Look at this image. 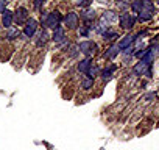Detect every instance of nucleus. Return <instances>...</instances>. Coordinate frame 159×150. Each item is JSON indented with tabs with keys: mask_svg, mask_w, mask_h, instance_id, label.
<instances>
[{
	"mask_svg": "<svg viewBox=\"0 0 159 150\" xmlns=\"http://www.w3.org/2000/svg\"><path fill=\"white\" fill-rule=\"evenodd\" d=\"M59 22H61V14L58 11H53V13H44L42 14V24L48 28H58L59 27Z\"/></svg>",
	"mask_w": 159,
	"mask_h": 150,
	"instance_id": "1",
	"label": "nucleus"
},
{
	"mask_svg": "<svg viewBox=\"0 0 159 150\" xmlns=\"http://www.w3.org/2000/svg\"><path fill=\"white\" fill-rule=\"evenodd\" d=\"M78 49H80V52H81L83 55H86L89 58L91 55H94V52L97 49V44L92 42V41H83V42H80Z\"/></svg>",
	"mask_w": 159,
	"mask_h": 150,
	"instance_id": "2",
	"label": "nucleus"
},
{
	"mask_svg": "<svg viewBox=\"0 0 159 150\" xmlns=\"http://www.w3.org/2000/svg\"><path fill=\"white\" fill-rule=\"evenodd\" d=\"M14 21H16L17 25L27 24V21H28V11H27V8H24V7L17 8V11L14 13Z\"/></svg>",
	"mask_w": 159,
	"mask_h": 150,
	"instance_id": "3",
	"label": "nucleus"
},
{
	"mask_svg": "<svg viewBox=\"0 0 159 150\" xmlns=\"http://www.w3.org/2000/svg\"><path fill=\"white\" fill-rule=\"evenodd\" d=\"M134 73L136 75H148V77H151V69H150V64H147V63H143L142 59H140V63H137L136 66H134Z\"/></svg>",
	"mask_w": 159,
	"mask_h": 150,
	"instance_id": "4",
	"label": "nucleus"
},
{
	"mask_svg": "<svg viewBox=\"0 0 159 150\" xmlns=\"http://www.w3.org/2000/svg\"><path fill=\"white\" fill-rule=\"evenodd\" d=\"M134 22H136V19H134V17H133L129 13H123V14H120V25H122L125 30H129V28H133Z\"/></svg>",
	"mask_w": 159,
	"mask_h": 150,
	"instance_id": "5",
	"label": "nucleus"
},
{
	"mask_svg": "<svg viewBox=\"0 0 159 150\" xmlns=\"http://www.w3.org/2000/svg\"><path fill=\"white\" fill-rule=\"evenodd\" d=\"M36 28H38V22L34 19H28L27 24H25V28H24V35L27 38H31L36 33Z\"/></svg>",
	"mask_w": 159,
	"mask_h": 150,
	"instance_id": "6",
	"label": "nucleus"
},
{
	"mask_svg": "<svg viewBox=\"0 0 159 150\" xmlns=\"http://www.w3.org/2000/svg\"><path fill=\"white\" fill-rule=\"evenodd\" d=\"M64 22H66L67 28L75 30V28L78 27V14H76V13H69V14L64 17Z\"/></svg>",
	"mask_w": 159,
	"mask_h": 150,
	"instance_id": "7",
	"label": "nucleus"
},
{
	"mask_svg": "<svg viewBox=\"0 0 159 150\" xmlns=\"http://www.w3.org/2000/svg\"><path fill=\"white\" fill-rule=\"evenodd\" d=\"M13 21H14V14H13L11 11L5 10L3 17H2V24H3V27H5V28H10V27L13 25Z\"/></svg>",
	"mask_w": 159,
	"mask_h": 150,
	"instance_id": "8",
	"label": "nucleus"
},
{
	"mask_svg": "<svg viewBox=\"0 0 159 150\" xmlns=\"http://www.w3.org/2000/svg\"><path fill=\"white\" fill-rule=\"evenodd\" d=\"M134 39H136V36L134 35H126V36H123V39L119 42V47H120V50H123V49H128L133 42H134Z\"/></svg>",
	"mask_w": 159,
	"mask_h": 150,
	"instance_id": "9",
	"label": "nucleus"
},
{
	"mask_svg": "<svg viewBox=\"0 0 159 150\" xmlns=\"http://www.w3.org/2000/svg\"><path fill=\"white\" fill-rule=\"evenodd\" d=\"M102 21H103V24H105V25L112 24V22H116V21H117V14H116V13H112V11H106V13H103Z\"/></svg>",
	"mask_w": 159,
	"mask_h": 150,
	"instance_id": "10",
	"label": "nucleus"
},
{
	"mask_svg": "<svg viewBox=\"0 0 159 150\" xmlns=\"http://www.w3.org/2000/svg\"><path fill=\"white\" fill-rule=\"evenodd\" d=\"M52 39H53L55 42H62V41H64V30H62L61 27L55 28V30H53V35H52Z\"/></svg>",
	"mask_w": 159,
	"mask_h": 150,
	"instance_id": "11",
	"label": "nucleus"
},
{
	"mask_svg": "<svg viewBox=\"0 0 159 150\" xmlns=\"http://www.w3.org/2000/svg\"><path fill=\"white\" fill-rule=\"evenodd\" d=\"M119 52H120L119 44H114V45H111V47H109V50L105 53V56H106V58H109V59H112V58H116V56L119 55Z\"/></svg>",
	"mask_w": 159,
	"mask_h": 150,
	"instance_id": "12",
	"label": "nucleus"
},
{
	"mask_svg": "<svg viewBox=\"0 0 159 150\" xmlns=\"http://www.w3.org/2000/svg\"><path fill=\"white\" fill-rule=\"evenodd\" d=\"M89 69H91V59H89V58H86V59H83V61L78 63V70H80V72L88 73Z\"/></svg>",
	"mask_w": 159,
	"mask_h": 150,
	"instance_id": "13",
	"label": "nucleus"
},
{
	"mask_svg": "<svg viewBox=\"0 0 159 150\" xmlns=\"http://www.w3.org/2000/svg\"><path fill=\"white\" fill-rule=\"evenodd\" d=\"M116 67H117V66H116V64H112V66L106 67V69H105V70L102 72V78H103L105 82H108V80H109V78L112 77V72L116 70Z\"/></svg>",
	"mask_w": 159,
	"mask_h": 150,
	"instance_id": "14",
	"label": "nucleus"
},
{
	"mask_svg": "<svg viewBox=\"0 0 159 150\" xmlns=\"http://www.w3.org/2000/svg\"><path fill=\"white\" fill-rule=\"evenodd\" d=\"M151 17H153V11H150V10H142L139 13V21H142V22H147Z\"/></svg>",
	"mask_w": 159,
	"mask_h": 150,
	"instance_id": "15",
	"label": "nucleus"
},
{
	"mask_svg": "<svg viewBox=\"0 0 159 150\" xmlns=\"http://www.w3.org/2000/svg\"><path fill=\"white\" fill-rule=\"evenodd\" d=\"M131 10L134 13H140L143 10V0H134V2L131 3Z\"/></svg>",
	"mask_w": 159,
	"mask_h": 150,
	"instance_id": "16",
	"label": "nucleus"
},
{
	"mask_svg": "<svg viewBox=\"0 0 159 150\" xmlns=\"http://www.w3.org/2000/svg\"><path fill=\"white\" fill-rule=\"evenodd\" d=\"M47 33L45 31H41V35H39V39H38V45H44L45 44V41H47Z\"/></svg>",
	"mask_w": 159,
	"mask_h": 150,
	"instance_id": "17",
	"label": "nucleus"
},
{
	"mask_svg": "<svg viewBox=\"0 0 159 150\" xmlns=\"http://www.w3.org/2000/svg\"><path fill=\"white\" fill-rule=\"evenodd\" d=\"M98 73V67L97 66H92L89 70H88V75H89V78H92L94 80V77H95V75Z\"/></svg>",
	"mask_w": 159,
	"mask_h": 150,
	"instance_id": "18",
	"label": "nucleus"
},
{
	"mask_svg": "<svg viewBox=\"0 0 159 150\" xmlns=\"http://www.w3.org/2000/svg\"><path fill=\"white\" fill-rule=\"evenodd\" d=\"M143 10H150L154 13V5L151 3V0H143Z\"/></svg>",
	"mask_w": 159,
	"mask_h": 150,
	"instance_id": "19",
	"label": "nucleus"
},
{
	"mask_svg": "<svg viewBox=\"0 0 159 150\" xmlns=\"http://www.w3.org/2000/svg\"><path fill=\"white\" fill-rule=\"evenodd\" d=\"M92 85H94V80H92V78H88V80L83 82V88H84V89H91Z\"/></svg>",
	"mask_w": 159,
	"mask_h": 150,
	"instance_id": "20",
	"label": "nucleus"
},
{
	"mask_svg": "<svg viewBox=\"0 0 159 150\" xmlns=\"http://www.w3.org/2000/svg\"><path fill=\"white\" fill-rule=\"evenodd\" d=\"M94 16H95L94 11H89V10L83 13V17H84V19H94Z\"/></svg>",
	"mask_w": 159,
	"mask_h": 150,
	"instance_id": "21",
	"label": "nucleus"
},
{
	"mask_svg": "<svg viewBox=\"0 0 159 150\" xmlns=\"http://www.w3.org/2000/svg\"><path fill=\"white\" fill-rule=\"evenodd\" d=\"M19 36V31L17 30H11L10 33H8V36L7 38H10V39H14V38H17Z\"/></svg>",
	"mask_w": 159,
	"mask_h": 150,
	"instance_id": "22",
	"label": "nucleus"
},
{
	"mask_svg": "<svg viewBox=\"0 0 159 150\" xmlns=\"http://www.w3.org/2000/svg\"><path fill=\"white\" fill-rule=\"evenodd\" d=\"M5 10H7V0H0V13H5Z\"/></svg>",
	"mask_w": 159,
	"mask_h": 150,
	"instance_id": "23",
	"label": "nucleus"
},
{
	"mask_svg": "<svg viewBox=\"0 0 159 150\" xmlns=\"http://www.w3.org/2000/svg\"><path fill=\"white\" fill-rule=\"evenodd\" d=\"M89 5H91V0H80V7L86 8V7H89Z\"/></svg>",
	"mask_w": 159,
	"mask_h": 150,
	"instance_id": "24",
	"label": "nucleus"
},
{
	"mask_svg": "<svg viewBox=\"0 0 159 150\" xmlns=\"http://www.w3.org/2000/svg\"><path fill=\"white\" fill-rule=\"evenodd\" d=\"M42 3H44V0H36V2H34V7H36V10H39Z\"/></svg>",
	"mask_w": 159,
	"mask_h": 150,
	"instance_id": "25",
	"label": "nucleus"
},
{
	"mask_svg": "<svg viewBox=\"0 0 159 150\" xmlns=\"http://www.w3.org/2000/svg\"><path fill=\"white\" fill-rule=\"evenodd\" d=\"M156 3H157V5H159V0H156Z\"/></svg>",
	"mask_w": 159,
	"mask_h": 150,
	"instance_id": "26",
	"label": "nucleus"
}]
</instances>
